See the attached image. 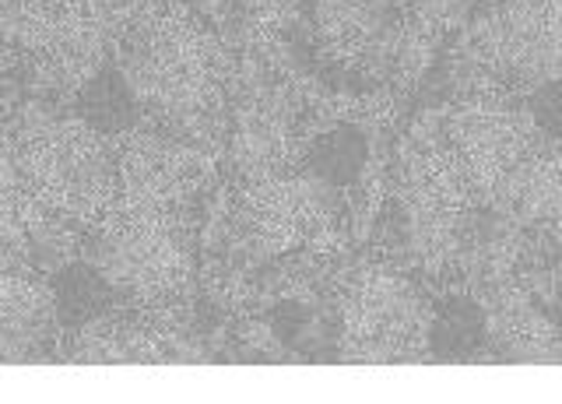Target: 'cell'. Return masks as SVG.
<instances>
[{
  "mask_svg": "<svg viewBox=\"0 0 562 404\" xmlns=\"http://www.w3.org/2000/svg\"><path fill=\"white\" fill-rule=\"evenodd\" d=\"M450 155L485 204L524 225H555V141L509 96L485 92L457 105L450 116Z\"/></svg>",
  "mask_w": 562,
  "mask_h": 404,
  "instance_id": "1",
  "label": "cell"
},
{
  "mask_svg": "<svg viewBox=\"0 0 562 404\" xmlns=\"http://www.w3.org/2000/svg\"><path fill=\"white\" fill-rule=\"evenodd\" d=\"M123 81L137 102L169 120H198L218 92V53L187 22L162 18L123 49Z\"/></svg>",
  "mask_w": 562,
  "mask_h": 404,
  "instance_id": "2",
  "label": "cell"
},
{
  "mask_svg": "<svg viewBox=\"0 0 562 404\" xmlns=\"http://www.w3.org/2000/svg\"><path fill=\"white\" fill-rule=\"evenodd\" d=\"M464 64L506 92L544 88L559 78L555 0H503L468 29Z\"/></svg>",
  "mask_w": 562,
  "mask_h": 404,
  "instance_id": "3",
  "label": "cell"
},
{
  "mask_svg": "<svg viewBox=\"0 0 562 404\" xmlns=\"http://www.w3.org/2000/svg\"><path fill=\"white\" fill-rule=\"evenodd\" d=\"M22 172L49 204L70 215H102L116 204V158L78 120H43L25 137Z\"/></svg>",
  "mask_w": 562,
  "mask_h": 404,
  "instance_id": "4",
  "label": "cell"
},
{
  "mask_svg": "<svg viewBox=\"0 0 562 404\" xmlns=\"http://www.w3.org/2000/svg\"><path fill=\"white\" fill-rule=\"evenodd\" d=\"M436 310L415 281L394 271H369L348 299L345 359L404 362L418 359L432 341Z\"/></svg>",
  "mask_w": 562,
  "mask_h": 404,
  "instance_id": "5",
  "label": "cell"
},
{
  "mask_svg": "<svg viewBox=\"0 0 562 404\" xmlns=\"http://www.w3.org/2000/svg\"><path fill=\"white\" fill-rule=\"evenodd\" d=\"M95 268L120 292L162 295L183 274V239L166 215H120L95 246Z\"/></svg>",
  "mask_w": 562,
  "mask_h": 404,
  "instance_id": "6",
  "label": "cell"
},
{
  "mask_svg": "<svg viewBox=\"0 0 562 404\" xmlns=\"http://www.w3.org/2000/svg\"><path fill=\"white\" fill-rule=\"evenodd\" d=\"M193 187V155L162 137H137L116 162V198L123 215H166Z\"/></svg>",
  "mask_w": 562,
  "mask_h": 404,
  "instance_id": "7",
  "label": "cell"
},
{
  "mask_svg": "<svg viewBox=\"0 0 562 404\" xmlns=\"http://www.w3.org/2000/svg\"><path fill=\"white\" fill-rule=\"evenodd\" d=\"M292 120L295 105L285 96V88L257 85L239 105V127H236V162L246 172H257L271 180L278 166H285L292 148Z\"/></svg>",
  "mask_w": 562,
  "mask_h": 404,
  "instance_id": "8",
  "label": "cell"
},
{
  "mask_svg": "<svg viewBox=\"0 0 562 404\" xmlns=\"http://www.w3.org/2000/svg\"><path fill=\"white\" fill-rule=\"evenodd\" d=\"M57 324V303L43 281L0 274V362L40 359Z\"/></svg>",
  "mask_w": 562,
  "mask_h": 404,
  "instance_id": "9",
  "label": "cell"
},
{
  "mask_svg": "<svg viewBox=\"0 0 562 404\" xmlns=\"http://www.w3.org/2000/svg\"><path fill=\"white\" fill-rule=\"evenodd\" d=\"M334 207V183L321 176H271L257 193L260 233L271 239H292L306 228L321 225Z\"/></svg>",
  "mask_w": 562,
  "mask_h": 404,
  "instance_id": "10",
  "label": "cell"
},
{
  "mask_svg": "<svg viewBox=\"0 0 562 404\" xmlns=\"http://www.w3.org/2000/svg\"><path fill=\"white\" fill-rule=\"evenodd\" d=\"M401 0H316V25L334 49H348L351 57L380 43L401 25Z\"/></svg>",
  "mask_w": 562,
  "mask_h": 404,
  "instance_id": "11",
  "label": "cell"
},
{
  "mask_svg": "<svg viewBox=\"0 0 562 404\" xmlns=\"http://www.w3.org/2000/svg\"><path fill=\"white\" fill-rule=\"evenodd\" d=\"M359 166H362V141L351 131H338V134L324 137V145L316 152L310 172L338 187L348 180V176H356Z\"/></svg>",
  "mask_w": 562,
  "mask_h": 404,
  "instance_id": "12",
  "label": "cell"
},
{
  "mask_svg": "<svg viewBox=\"0 0 562 404\" xmlns=\"http://www.w3.org/2000/svg\"><path fill=\"white\" fill-rule=\"evenodd\" d=\"M11 263H14V254L0 246V274H8V271H11Z\"/></svg>",
  "mask_w": 562,
  "mask_h": 404,
  "instance_id": "13",
  "label": "cell"
}]
</instances>
